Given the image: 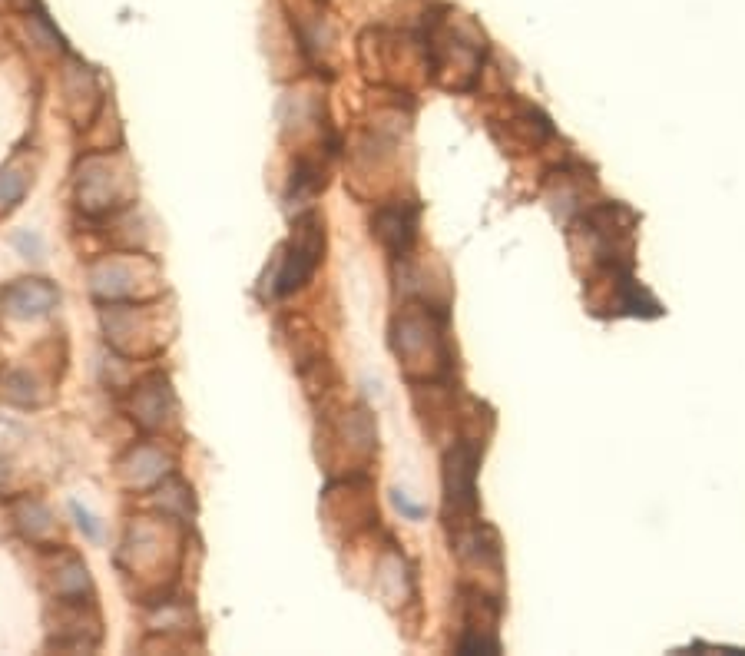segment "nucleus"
I'll return each instance as SVG.
<instances>
[{
  "mask_svg": "<svg viewBox=\"0 0 745 656\" xmlns=\"http://www.w3.org/2000/svg\"><path fill=\"white\" fill-rule=\"evenodd\" d=\"M391 352L411 385L444 382L451 375V342H447V312L434 302H408L391 319Z\"/></svg>",
  "mask_w": 745,
  "mask_h": 656,
  "instance_id": "1",
  "label": "nucleus"
},
{
  "mask_svg": "<svg viewBox=\"0 0 745 656\" xmlns=\"http://www.w3.org/2000/svg\"><path fill=\"white\" fill-rule=\"evenodd\" d=\"M484 63V34H477L471 20L434 17L424 37V67L447 90H471Z\"/></svg>",
  "mask_w": 745,
  "mask_h": 656,
  "instance_id": "2",
  "label": "nucleus"
},
{
  "mask_svg": "<svg viewBox=\"0 0 745 656\" xmlns=\"http://www.w3.org/2000/svg\"><path fill=\"white\" fill-rule=\"evenodd\" d=\"M136 176L123 150H97L77 163V206L90 219L120 216L133 206Z\"/></svg>",
  "mask_w": 745,
  "mask_h": 656,
  "instance_id": "3",
  "label": "nucleus"
},
{
  "mask_svg": "<svg viewBox=\"0 0 745 656\" xmlns=\"http://www.w3.org/2000/svg\"><path fill=\"white\" fill-rule=\"evenodd\" d=\"M179 544L183 534L176 527V517H136L126 527V537L120 544V570L126 577H159V584H169L179 564Z\"/></svg>",
  "mask_w": 745,
  "mask_h": 656,
  "instance_id": "4",
  "label": "nucleus"
},
{
  "mask_svg": "<svg viewBox=\"0 0 745 656\" xmlns=\"http://www.w3.org/2000/svg\"><path fill=\"white\" fill-rule=\"evenodd\" d=\"M106 342L123 358H153L166 348L173 322H163V309L146 302H103L100 309Z\"/></svg>",
  "mask_w": 745,
  "mask_h": 656,
  "instance_id": "5",
  "label": "nucleus"
},
{
  "mask_svg": "<svg viewBox=\"0 0 745 656\" xmlns=\"http://www.w3.org/2000/svg\"><path fill=\"white\" fill-rule=\"evenodd\" d=\"M90 292L100 302H146L163 292V272L143 252H113L90 266Z\"/></svg>",
  "mask_w": 745,
  "mask_h": 656,
  "instance_id": "6",
  "label": "nucleus"
},
{
  "mask_svg": "<svg viewBox=\"0 0 745 656\" xmlns=\"http://www.w3.org/2000/svg\"><path fill=\"white\" fill-rule=\"evenodd\" d=\"M322 252H325V222L322 216L308 209V213L295 219L289 242L275 252L272 272L265 275L269 292L292 295L298 289H305L308 279H312L318 269V262H322Z\"/></svg>",
  "mask_w": 745,
  "mask_h": 656,
  "instance_id": "7",
  "label": "nucleus"
},
{
  "mask_svg": "<svg viewBox=\"0 0 745 656\" xmlns=\"http://www.w3.org/2000/svg\"><path fill=\"white\" fill-rule=\"evenodd\" d=\"M477 468L481 444L474 438L454 441L444 454V517L451 534L477 524Z\"/></svg>",
  "mask_w": 745,
  "mask_h": 656,
  "instance_id": "8",
  "label": "nucleus"
},
{
  "mask_svg": "<svg viewBox=\"0 0 745 656\" xmlns=\"http://www.w3.org/2000/svg\"><path fill=\"white\" fill-rule=\"evenodd\" d=\"M318 441H325V461L332 471L345 468L348 474H365V464L371 461V454L378 448L375 418L361 405L345 408L342 415L328 421Z\"/></svg>",
  "mask_w": 745,
  "mask_h": 656,
  "instance_id": "9",
  "label": "nucleus"
},
{
  "mask_svg": "<svg viewBox=\"0 0 745 656\" xmlns=\"http://www.w3.org/2000/svg\"><path fill=\"white\" fill-rule=\"evenodd\" d=\"M497 620L500 603L487 597L484 590H467L461 603V637H457V653H500L497 640Z\"/></svg>",
  "mask_w": 745,
  "mask_h": 656,
  "instance_id": "10",
  "label": "nucleus"
},
{
  "mask_svg": "<svg viewBox=\"0 0 745 656\" xmlns=\"http://www.w3.org/2000/svg\"><path fill=\"white\" fill-rule=\"evenodd\" d=\"M418 216L421 206L418 203H381L371 216V236H375L381 246H385L395 259H404L418 239Z\"/></svg>",
  "mask_w": 745,
  "mask_h": 656,
  "instance_id": "11",
  "label": "nucleus"
},
{
  "mask_svg": "<svg viewBox=\"0 0 745 656\" xmlns=\"http://www.w3.org/2000/svg\"><path fill=\"white\" fill-rule=\"evenodd\" d=\"M60 302L57 285L47 279H17L0 289V319L30 322L44 315Z\"/></svg>",
  "mask_w": 745,
  "mask_h": 656,
  "instance_id": "12",
  "label": "nucleus"
},
{
  "mask_svg": "<svg viewBox=\"0 0 745 656\" xmlns=\"http://www.w3.org/2000/svg\"><path fill=\"white\" fill-rule=\"evenodd\" d=\"M130 418L140 425L143 431H159L166 425L169 418L176 415V395H173V385H169V378L163 372H153L140 378V382L133 385V395H130Z\"/></svg>",
  "mask_w": 745,
  "mask_h": 656,
  "instance_id": "13",
  "label": "nucleus"
},
{
  "mask_svg": "<svg viewBox=\"0 0 745 656\" xmlns=\"http://www.w3.org/2000/svg\"><path fill=\"white\" fill-rule=\"evenodd\" d=\"M63 103H67V113L73 116V123L80 130L97 120V113L103 110V93L97 83V73L87 67L80 57H70L67 67H63Z\"/></svg>",
  "mask_w": 745,
  "mask_h": 656,
  "instance_id": "14",
  "label": "nucleus"
},
{
  "mask_svg": "<svg viewBox=\"0 0 745 656\" xmlns=\"http://www.w3.org/2000/svg\"><path fill=\"white\" fill-rule=\"evenodd\" d=\"M116 474L130 491H156L159 481H166L173 474V454L163 451L159 444H136L126 451V458L116 464Z\"/></svg>",
  "mask_w": 745,
  "mask_h": 656,
  "instance_id": "15",
  "label": "nucleus"
},
{
  "mask_svg": "<svg viewBox=\"0 0 745 656\" xmlns=\"http://www.w3.org/2000/svg\"><path fill=\"white\" fill-rule=\"evenodd\" d=\"M53 600H93V584L87 574V564L73 550H57L53 567L47 570Z\"/></svg>",
  "mask_w": 745,
  "mask_h": 656,
  "instance_id": "16",
  "label": "nucleus"
},
{
  "mask_svg": "<svg viewBox=\"0 0 745 656\" xmlns=\"http://www.w3.org/2000/svg\"><path fill=\"white\" fill-rule=\"evenodd\" d=\"M7 507H10V521H14V527L30 544L47 547L53 537H57V524H53V514L47 511L44 501L24 494V497H14Z\"/></svg>",
  "mask_w": 745,
  "mask_h": 656,
  "instance_id": "17",
  "label": "nucleus"
},
{
  "mask_svg": "<svg viewBox=\"0 0 745 656\" xmlns=\"http://www.w3.org/2000/svg\"><path fill=\"white\" fill-rule=\"evenodd\" d=\"M285 325L292 328V335L282 332V328H279V335H289V352H292L298 368H305V365H312L315 358H322V348L325 345H322V335H318L315 328H312V322L302 319V315H289V319H285Z\"/></svg>",
  "mask_w": 745,
  "mask_h": 656,
  "instance_id": "18",
  "label": "nucleus"
},
{
  "mask_svg": "<svg viewBox=\"0 0 745 656\" xmlns=\"http://www.w3.org/2000/svg\"><path fill=\"white\" fill-rule=\"evenodd\" d=\"M0 398L10 401V405L30 408V405H44V391H40L37 375H30L27 368H10V372H0Z\"/></svg>",
  "mask_w": 745,
  "mask_h": 656,
  "instance_id": "19",
  "label": "nucleus"
},
{
  "mask_svg": "<svg viewBox=\"0 0 745 656\" xmlns=\"http://www.w3.org/2000/svg\"><path fill=\"white\" fill-rule=\"evenodd\" d=\"M318 189H325V166L312 160V156H298L292 179H289V199L305 203V199H312Z\"/></svg>",
  "mask_w": 745,
  "mask_h": 656,
  "instance_id": "20",
  "label": "nucleus"
},
{
  "mask_svg": "<svg viewBox=\"0 0 745 656\" xmlns=\"http://www.w3.org/2000/svg\"><path fill=\"white\" fill-rule=\"evenodd\" d=\"M30 186V176L24 169H17L14 163L0 169V209H14L20 199H24Z\"/></svg>",
  "mask_w": 745,
  "mask_h": 656,
  "instance_id": "21",
  "label": "nucleus"
},
{
  "mask_svg": "<svg viewBox=\"0 0 745 656\" xmlns=\"http://www.w3.org/2000/svg\"><path fill=\"white\" fill-rule=\"evenodd\" d=\"M14 246L24 252L27 259H40V239L37 236H27V232H20V236H14Z\"/></svg>",
  "mask_w": 745,
  "mask_h": 656,
  "instance_id": "22",
  "label": "nucleus"
},
{
  "mask_svg": "<svg viewBox=\"0 0 745 656\" xmlns=\"http://www.w3.org/2000/svg\"><path fill=\"white\" fill-rule=\"evenodd\" d=\"M395 504H398V511H401L404 517H411V521H421V517H424V507L411 504L401 491H395Z\"/></svg>",
  "mask_w": 745,
  "mask_h": 656,
  "instance_id": "23",
  "label": "nucleus"
},
{
  "mask_svg": "<svg viewBox=\"0 0 745 656\" xmlns=\"http://www.w3.org/2000/svg\"><path fill=\"white\" fill-rule=\"evenodd\" d=\"M73 514H77V524L83 527V534H87V537H93V541H97V537H100V531H97V524H93V517H90L87 511H83L80 504H73Z\"/></svg>",
  "mask_w": 745,
  "mask_h": 656,
  "instance_id": "24",
  "label": "nucleus"
}]
</instances>
